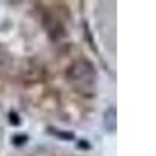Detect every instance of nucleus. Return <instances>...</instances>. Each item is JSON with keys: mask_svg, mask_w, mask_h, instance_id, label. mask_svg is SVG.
<instances>
[{"mask_svg": "<svg viewBox=\"0 0 156 156\" xmlns=\"http://www.w3.org/2000/svg\"><path fill=\"white\" fill-rule=\"evenodd\" d=\"M67 80L81 94H90L97 81V70L94 64L87 59L73 62L67 70Z\"/></svg>", "mask_w": 156, "mask_h": 156, "instance_id": "nucleus-1", "label": "nucleus"}, {"mask_svg": "<svg viewBox=\"0 0 156 156\" xmlns=\"http://www.w3.org/2000/svg\"><path fill=\"white\" fill-rule=\"evenodd\" d=\"M48 133L53 134V136H56V137H59V139H64V140H72V139H73V133H70V131H62V129H58V128L48 126Z\"/></svg>", "mask_w": 156, "mask_h": 156, "instance_id": "nucleus-3", "label": "nucleus"}, {"mask_svg": "<svg viewBox=\"0 0 156 156\" xmlns=\"http://www.w3.org/2000/svg\"><path fill=\"white\" fill-rule=\"evenodd\" d=\"M28 137L27 136H14L12 137V144L14 145H23V142H27Z\"/></svg>", "mask_w": 156, "mask_h": 156, "instance_id": "nucleus-4", "label": "nucleus"}, {"mask_svg": "<svg viewBox=\"0 0 156 156\" xmlns=\"http://www.w3.org/2000/svg\"><path fill=\"white\" fill-rule=\"evenodd\" d=\"M9 117H11V123H12V125H19V122H20V120H17V115H16L14 112H11V114H9Z\"/></svg>", "mask_w": 156, "mask_h": 156, "instance_id": "nucleus-5", "label": "nucleus"}, {"mask_svg": "<svg viewBox=\"0 0 156 156\" xmlns=\"http://www.w3.org/2000/svg\"><path fill=\"white\" fill-rule=\"evenodd\" d=\"M105 126L108 131L114 133L117 128V120H115V108L111 106L106 112H105Z\"/></svg>", "mask_w": 156, "mask_h": 156, "instance_id": "nucleus-2", "label": "nucleus"}]
</instances>
